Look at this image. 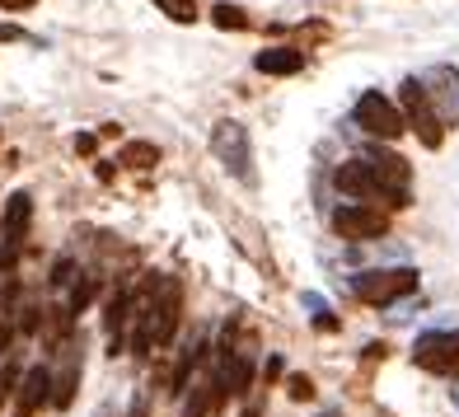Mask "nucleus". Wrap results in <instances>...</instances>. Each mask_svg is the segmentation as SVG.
Wrapping results in <instances>:
<instances>
[{
  "instance_id": "1",
  "label": "nucleus",
  "mask_w": 459,
  "mask_h": 417,
  "mask_svg": "<svg viewBox=\"0 0 459 417\" xmlns=\"http://www.w3.org/2000/svg\"><path fill=\"white\" fill-rule=\"evenodd\" d=\"M212 151L239 183H254V145H248V127L235 117H225L212 127Z\"/></svg>"
},
{
  "instance_id": "2",
  "label": "nucleus",
  "mask_w": 459,
  "mask_h": 417,
  "mask_svg": "<svg viewBox=\"0 0 459 417\" xmlns=\"http://www.w3.org/2000/svg\"><path fill=\"white\" fill-rule=\"evenodd\" d=\"M366 160V169L375 178V193L389 197L394 206H408V183H412V164L403 155H394L385 151V145H370V151L361 155Z\"/></svg>"
},
{
  "instance_id": "3",
  "label": "nucleus",
  "mask_w": 459,
  "mask_h": 417,
  "mask_svg": "<svg viewBox=\"0 0 459 417\" xmlns=\"http://www.w3.org/2000/svg\"><path fill=\"white\" fill-rule=\"evenodd\" d=\"M351 291H357L366 305H389V300L417 291V267H370V273L351 277Z\"/></svg>"
},
{
  "instance_id": "4",
  "label": "nucleus",
  "mask_w": 459,
  "mask_h": 417,
  "mask_svg": "<svg viewBox=\"0 0 459 417\" xmlns=\"http://www.w3.org/2000/svg\"><path fill=\"white\" fill-rule=\"evenodd\" d=\"M403 127H412L417 132V141L427 145V151H436V145L446 141V132H441V117H436V109H431V94H427V85L422 80H403Z\"/></svg>"
},
{
  "instance_id": "5",
  "label": "nucleus",
  "mask_w": 459,
  "mask_h": 417,
  "mask_svg": "<svg viewBox=\"0 0 459 417\" xmlns=\"http://www.w3.org/2000/svg\"><path fill=\"white\" fill-rule=\"evenodd\" d=\"M351 117H357V127L370 132L375 141H399L408 127H403V113H399V103L385 99L380 90H370L357 99V109H351Z\"/></svg>"
},
{
  "instance_id": "6",
  "label": "nucleus",
  "mask_w": 459,
  "mask_h": 417,
  "mask_svg": "<svg viewBox=\"0 0 459 417\" xmlns=\"http://www.w3.org/2000/svg\"><path fill=\"white\" fill-rule=\"evenodd\" d=\"M333 230H338L342 239H357V244L385 239V235H389V216L380 212V206L347 202V206H338V212H333Z\"/></svg>"
},
{
  "instance_id": "7",
  "label": "nucleus",
  "mask_w": 459,
  "mask_h": 417,
  "mask_svg": "<svg viewBox=\"0 0 459 417\" xmlns=\"http://www.w3.org/2000/svg\"><path fill=\"white\" fill-rule=\"evenodd\" d=\"M29 221H33V197L29 193H14L5 202V216H0V267H5V273L19 263V248H24Z\"/></svg>"
},
{
  "instance_id": "8",
  "label": "nucleus",
  "mask_w": 459,
  "mask_h": 417,
  "mask_svg": "<svg viewBox=\"0 0 459 417\" xmlns=\"http://www.w3.org/2000/svg\"><path fill=\"white\" fill-rule=\"evenodd\" d=\"M412 361L431 375H459V333H422L412 347Z\"/></svg>"
},
{
  "instance_id": "9",
  "label": "nucleus",
  "mask_w": 459,
  "mask_h": 417,
  "mask_svg": "<svg viewBox=\"0 0 459 417\" xmlns=\"http://www.w3.org/2000/svg\"><path fill=\"white\" fill-rule=\"evenodd\" d=\"M80 370H85V352H80V338H71L61 347V370L52 375V408L66 413L75 404V389H80Z\"/></svg>"
},
{
  "instance_id": "10",
  "label": "nucleus",
  "mask_w": 459,
  "mask_h": 417,
  "mask_svg": "<svg viewBox=\"0 0 459 417\" xmlns=\"http://www.w3.org/2000/svg\"><path fill=\"white\" fill-rule=\"evenodd\" d=\"M48 404H52V370L29 366L14 389V417H38V408H48Z\"/></svg>"
},
{
  "instance_id": "11",
  "label": "nucleus",
  "mask_w": 459,
  "mask_h": 417,
  "mask_svg": "<svg viewBox=\"0 0 459 417\" xmlns=\"http://www.w3.org/2000/svg\"><path fill=\"white\" fill-rule=\"evenodd\" d=\"M333 183H338V193H347V197H380L375 193V178H370V169H366V160H347V164H338V174H333Z\"/></svg>"
},
{
  "instance_id": "12",
  "label": "nucleus",
  "mask_w": 459,
  "mask_h": 417,
  "mask_svg": "<svg viewBox=\"0 0 459 417\" xmlns=\"http://www.w3.org/2000/svg\"><path fill=\"white\" fill-rule=\"evenodd\" d=\"M248 385H254V361H248L244 352H239L235 361H225V375L216 380L221 404H225V399H239V394H248Z\"/></svg>"
},
{
  "instance_id": "13",
  "label": "nucleus",
  "mask_w": 459,
  "mask_h": 417,
  "mask_svg": "<svg viewBox=\"0 0 459 417\" xmlns=\"http://www.w3.org/2000/svg\"><path fill=\"white\" fill-rule=\"evenodd\" d=\"M254 66L263 75H300L305 71V52H296V48H267V52L254 56Z\"/></svg>"
},
{
  "instance_id": "14",
  "label": "nucleus",
  "mask_w": 459,
  "mask_h": 417,
  "mask_svg": "<svg viewBox=\"0 0 459 417\" xmlns=\"http://www.w3.org/2000/svg\"><path fill=\"white\" fill-rule=\"evenodd\" d=\"M427 80H431V85H446V90H436V94H441V113H436V117H441V127H446V117H459V75L446 71V66H436Z\"/></svg>"
},
{
  "instance_id": "15",
  "label": "nucleus",
  "mask_w": 459,
  "mask_h": 417,
  "mask_svg": "<svg viewBox=\"0 0 459 417\" xmlns=\"http://www.w3.org/2000/svg\"><path fill=\"white\" fill-rule=\"evenodd\" d=\"M216 404H221V394H216V375H202L197 389H193V399L183 404V417H206Z\"/></svg>"
},
{
  "instance_id": "16",
  "label": "nucleus",
  "mask_w": 459,
  "mask_h": 417,
  "mask_svg": "<svg viewBox=\"0 0 459 417\" xmlns=\"http://www.w3.org/2000/svg\"><path fill=\"white\" fill-rule=\"evenodd\" d=\"M117 164H127V169H155V164H160V145H151V141H132V145H122Z\"/></svg>"
},
{
  "instance_id": "17",
  "label": "nucleus",
  "mask_w": 459,
  "mask_h": 417,
  "mask_svg": "<svg viewBox=\"0 0 459 417\" xmlns=\"http://www.w3.org/2000/svg\"><path fill=\"white\" fill-rule=\"evenodd\" d=\"M212 24L216 29H248V14L235 5V0H221V5L212 10Z\"/></svg>"
},
{
  "instance_id": "18",
  "label": "nucleus",
  "mask_w": 459,
  "mask_h": 417,
  "mask_svg": "<svg viewBox=\"0 0 459 417\" xmlns=\"http://www.w3.org/2000/svg\"><path fill=\"white\" fill-rule=\"evenodd\" d=\"M94 291H99V282H94V277H80V282H75L71 305H66V315H71V319H75V315H85V305L94 300Z\"/></svg>"
},
{
  "instance_id": "19",
  "label": "nucleus",
  "mask_w": 459,
  "mask_h": 417,
  "mask_svg": "<svg viewBox=\"0 0 459 417\" xmlns=\"http://www.w3.org/2000/svg\"><path fill=\"white\" fill-rule=\"evenodd\" d=\"M155 5L174 19V24H193L197 19V0H155Z\"/></svg>"
},
{
  "instance_id": "20",
  "label": "nucleus",
  "mask_w": 459,
  "mask_h": 417,
  "mask_svg": "<svg viewBox=\"0 0 459 417\" xmlns=\"http://www.w3.org/2000/svg\"><path fill=\"white\" fill-rule=\"evenodd\" d=\"M305 309H315V324H319L324 333H333V328H338V319L328 315V305H324V296H315V291H309V296H305Z\"/></svg>"
},
{
  "instance_id": "21",
  "label": "nucleus",
  "mask_w": 459,
  "mask_h": 417,
  "mask_svg": "<svg viewBox=\"0 0 459 417\" xmlns=\"http://www.w3.org/2000/svg\"><path fill=\"white\" fill-rule=\"evenodd\" d=\"M286 394H290L296 404H309V399H315V380H309V375H290V380H286Z\"/></svg>"
},
{
  "instance_id": "22",
  "label": "nucleus",
  "mask_w": 459,
  "mask_h": 417,
  "mask_svg": "<svg viewBox=\"0 0 459 417\" xmlns=\"http://www.w3.org/2000/svg\"><path fill=\"white\" fill-rule=\"evenodd\" d=\"M14 389H19V366L10 361L5 370H0V404H5V399H10V394H14Z\"/></svg>"
},
{
  "instance_id": "23",
  "label": "nucleus",
  "mask_w": 459,
  "mask_h": 417,
  "mask_svg": "<svg viewBox=\"0 0 459 417\" xmlns=\"http://www.w3.org/2000/svg\"><path fill=\"white\" fill-rule=\"evenodd\" d=\"M127 417H151V389H141L136 399H132V413Z\"/></svg>"
},
{
  "instance_id": "24",
  "label": "nucleus",
  "mask_w": 459,
  "mask_h": 417,
  "mask_svg": "<svg viewBox=\"0 0 459 417\" xmlns=\"http://www.w3.org/2000/svg\"><path fill=\"white\" fill-rule=\"evenodd\" d=\"M71 282V258H61L56 267H52V286H66Z\"/></svg>"
},
{
  "instance_id": "25",
  "label": "nucleus",
  "mask_w": 459,
  "mask_h": 417,
  "mask_svg": "<svg viewBox=\"0 0 459 417\" xmlns=\"http://www.w3.org/2000/svg\"><path fill=\"white\" fill-rule=\"evenodd\" d=\"M94 145H99V136H90V132L75 136V151H80V155H94Z\"/></svg>"
},
{
  "instance_id": "26",
  "label": "nucleus",
  "mask_w": 459,
  "mask_h": 417,
  "mask_svg": "<svg viewBox=\"0 0 459 417\" xmlns=\"http://www.w3.org/2000/svg\"><path fill=\"white\" fill-rule=\"evenodd\" d=\"M263 375H267V380H281V357H267V366H263Z\"/></svg>"
},
{
  "instance_id": "27",
  "label": "nucleus",
  "mask_w": 459,
  "mask_h": 417,
  "mask_svg": "<svg viewBox=\"0 0 459 417\" xmlns=\"http://www.w3.org/2000/svg\"><path fill=\"white\" fill-rule=\"evenodd\" d=\"M19 38H24V33H19L14 24H0V43H19Z\"/></svg>"
},
{
  "instance_id": "28",
  "label": "nucleus",
  "mask_w": 459,
  "mask_h": 417,
  "mask_svg": "<svg viewBox=\"0 0 459 417\" xmlns=\"http://www.w3.org/2000/svg\"><path fill=\"white\" fill-rule=\"evenodd\" d=\"M38 0H0V10H33Z\"/></svg>"
},
{
  "instance_id": "29",
  "label": "nucleus",
  "mask_w": 459,
  "mask_h": 417,
  "mask_svg": "<svg viewBox=\"0 0 459 417\" xmlns=\"http://www.w3.org/2000/svg\"><path fill=\"white\" fill-rule=\"evenodd\" d=\"M239 417H263V408H258V404H248V408H244Z\"/></svg>"
},
{
  "instance_id": "30",
  "label": "nucleus",
  "mask_w": 459,
  "mask_h": 417,
  "mask_svg": "<svg viewBox=\"0 0 459 417\" xmlns=\"http://www.w3.org/2000/svg\"><path fill=\"white\" fill-rule=\"evenodd\" d=\"M324 417H333V413H324Z\"/></svg>"
}]
</instances>
